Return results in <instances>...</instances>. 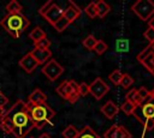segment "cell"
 <instances>
[{
    "label": "cell",
    "instance_id": "9c48e42d",
    "mask_svg": "<svg viewBox=\"0 0 154 138\" xmlns=\"http://www.w3.org/2000/svg\"><path fill=\"white\" fill-rule=\"evenodd\" d=\"M109 91V86L101 79V78H95L91 84H89V94L95 97V100H101L107 92Z\"/></svg>",
    "mask_w": 154,
    "mask_h": 138
},
{
    "label": "cell",
    "instance_id": "d6986e66",
    "mask_svg": "<svg viewBox=\"0 0 154 138\" xmlns=\"http://www.w3.org/2000/svg\"><path fill=\"white\" fill-rule=\"evenodd\" d=\"M29 37H30V38L34 41V43H35V42H37V41H40V40H42V38H46V32L43 31V29H42L41 26H35V28L30 31Z\"/></svg>",
    "mask_w": 154,
    "mask_h": 138
},
{
    "label": "cell",
    "instance_id": "4316f807",
    "mask_svg": "<svg viewBox=\"0 0 154 138\" xmlns=\"http://www.w3.org/2000/svg\"><path fill=\"white\" fill-rule=\"evenodd\" d=\"M84 11H85V13H87V16L89 17V18H95V17H97V10H96V4L95 2H90L85 8H84Z\"/></svg>",
    "mask_w": 154,
    "mask_h": 138
},
{
    "label": "cell",
    "instance_id": "2e32d148",
    "mask_svg": "<svg viewBox=\"0 0 154 138\" xmlns=\"http://www.w3.org/2000/svg\"><path fill=\"white\" fill-rule=\"evenodd\" d=\"M95 4H96V10H97V17L103 18V17H106V16L109 13L111 6H109L107 2H105L103 0H99V1L95 2Z\"/></svg>",
    "mask_w": 154,
    "mask_h": 138
},
{
    "label": "cell",
    "instance_id": "3957f363",
    "mask_svg": "<svg viewBox=\"0 0 154 138\" xmlns=\"http://www.w3.org/2000/svg\"><path fill=\"white\" fill-rule=\"evenodd\" d=\"M28 108H29L30 120H31L34 127H36L38 130L42 128L46 124L51 122V120L55 115V112L47 103H42V104H37V106L28 104Z\"/></svg>",
    "mask_w": 154,
    "mask_h": 138
},
{
    "label": "cell",
    "instance_id": "e0dca14e",
    "mask_svg": "<svg viewBox=\"0 0 154 138\" xmlns=\"http://www.w3.org/2000/svg\"><path fill=\"white\" fill-rule=\"evenodd\" d=\"M76 138H101V137L90 126H85L81 131H78V134Z\"/></svg>",
    "mask_w": 154,
    "mask_h": 138
},
{
    "label": "cell",
    "instance_id": "8992f818",
    "mask_svg": "<svg viewBox=\"0 0 154 138\" xmlns=\"http://www.w3.org/2000/svg\"><path fill=\"white\" fill-rule=\"evenodd\" d=\"M38 13L52 25H54L60 18H63L64 16V10L61 7H59L57 4H54L53 1H47L40 10Z\"/></svg>",
    "mask_w": 154,
    "mask_h": 138
},
{
    "label": "cell",
    "instance_id": "5bb4252c",
    "mask_svg": "<svg viewBox=\"0 0 154 138\" xmlns=\"http://www.w3.org/2000/svg\"><path fill=\"white\" fill-rule=\"evenodd\" d=\"M30 53L34 56V59L37 61L38 65H43L45 62L51 60V56H52V52L49 49H36V48H34V50H31Z\"/></svg>",
    "mask_w": 154,
    "mask_h": 138
},
{
    "label": "cell",
    "instance_id": "ac0fdd59",
    "mask_svg": "<svg viewBox=\"0 0 154 138\" xmlns=\"http://www.w3.org/2000/svg\"><path fill=\"white\" fill-rule=\"evenodd\" d=\"M125 98H126V101H129V102L134 103V104H135V106H137V107H140V106L143 103V102L141 101V98H140L138 94H137V89H130V91H128V92H126Z\"/></svg>",
    "mask_w": 154,
    "mask_h": 138
},
{
    "label": "cell",
    "instance_id": "60d3db41",
    "mask_svg": "<svg viewBox=\"0 0 154 138\" xmlns=\"http://www.w3.org/2000/svg\"><path fill=\"white\" fill-rule=\"evenodd\" d=\"M30 138H34V137H30Z\"/></svg>",
    "mask_w": 154,
    "mask_h": 138
},
{
    "label": "cell",
    "instance_id": "f35d334b",
    "mask_svg": "<svg viewBox=\"0 0 154 138\" xmlns=\"http://www.w3.org/2000/svg\"><path fill=\"white\" fill-rule=\"evenodd\" d=\"M38 138H52V137H51L48 133H43V134H41Z\"/></svg>",
    "mask_w": 154,
    "mask_h": 138
},
{
    "label": "cell",
    "instance_id": "8fae6325",
    "mask_svg": "<svg viewBox=\"0 0 154 138\" xmlns=\"http://www.w3.org/2000/svg\"><path fill=\"white\" fill-rule=\"evenodd\" d=\"M19 66L26 72V73H31V72H34L35 70H36V67L38 66V64H37V61L34 59V56L31 55V53L29 52V53H26L20 60H19Z\"/></svg>",
    "mask_w": 154,
    "mask_h": 138
},
{
    "label": "cell",
    "instance_id": "5b68a950",
    "mask_svg": "<svg viewBox=\"0 0 154 138\" xmlns=\"http://www.w3.org/2000/svg\"><path fill=\"white\" fill-rule=\"evenodd\" d=\"M78 83L76 80H64L63 83H60V85L57 88V94L64 98L67 100L70 103H75L78 98Z\"/></svg>",
    "mask_w": 154,
    "mask_h": 138
},
{
    "label": "cell",
    "instance_id": "9a60e30c",
    "mask_svg": "<svg viewBox=\"0 0 154 138\" xmlns=\"http://www.w3.org/2000/svg\"><path fill=\"white\" fill-rule=\"evenodd\" d=\"M100 110H101V113H102L107 119H113V118L118 114V112H119V107H118L114 102H112V101H107V102L100 108Z\"/></svg>",
    "mask_w": 154,
    "mask_h": 138
},
{
    "label": "cell",
    "instance_id": "d6a6232c",
    "mask_svg": "<svg viewBox=\"0 0 154 138\" xmlns=\"http://www.w3.org/2000/svg\"><path fill=\"white\" fill-rule=\"evenodd\" d=\"M129 48V41L128 40H119L117 42V50L118 52H126Z\"/></svg>",
    "mask_w": 154,
    "mask_h": 138
},
{
    "label": "cell",
    "instance_id": "836d02e7",
    "mask_svg": "<svg viewBox=\"0 0 154 138\" xmlns=\"http://www.w3.org/2000/svg\"><path fill=\"white\" fill-rule=\"evenodd\" d=\"M143 36H144V38L149 42V44H152V43H154V29H150V28H148L144 32H143Z\"/></svg>",
    "mask_w": 154,
    "mask_h": 138
},
{
    "label": "cell",
    "instance_id": "f1b7e54d",
    "mask_svg": "<svg viewBox=\"0 0 154 138\" xmlns=\"http://www.w3.org/2000/svg\"><path fill=\"white\" fill-rule=\"evenodd\" d=\"M107 44H106V42L105 41H102V40H97V42H96V44H95V47H94V49L93 50H95L99 55H101V54H103L106 50H107Z\"/></svg>",
    "mask_w": 154,
    "mask_h": 138
},
{
    "label": "cell",
    "instance_id": "52a82bcc",
    "mask_svg": "<svg viewBox=\"0 0 154 138\" xmlns=\"http://www.w3.org/2000/svg\"><path fill=\"white\" fill-rule=\"evenodd\" d=\"M131 10L141 20L146 22L154 14V1L138 0L131 6Z\"/></svg>",
    "mask_w": 154,
    "mask_h": 138
},
{
    "label": "cell",
    "instance_id": "83f0119b",
    "mask_svg": "<svg viewBox=\"0 0 154 138\" xmlns=\"http://www.w3.org/2000/svg\"><path fill=\"white\" fill-rule=\"evenodd\" d=\"M69 25H70V23H69V22L63 17V18H60V19H59V20H58L53 26H54V29H55L58 32H63V31H64Z\"/></svg>",
    "mask_w": 154,
    "mask_h": 138
},
{
    "label": "cell",
    "instance_id": "f546056e",
    "mask_svg": "<svg viewBox=\"0 0 154 138\" xmlns=\"http://www.w3.org/2000/svg\"><path fill=\"white\" fill-rule=\"evenodd\" d=\"M137 94H138V96H140V98H141L142 102L147 101L150 97V91L146 86H141L140 89H137Z\"/></svg>",
    "mask_w": 154,
    "mask_h": 138
},
{
    "label": "cell",
    "instance_id": "cb8c5ba5",
    "mask_svg": "<svg viewBox=\"0 0 154 138\" xmlns=\"http://www.w3.org/2000/svg\"><path fill=\"white\" fill-rule=\"evenodd\" d=\"M96 42H97V40L93 36V35H89V36H87L84 40H83V46L87 48V49H89V50H93L94 49V47H95V44H96Z\"/></svg>",
    "mask_w": 154,
    "mask_h": 138
},
{
    "label": "cell",
    "instance_id": "44dd1931",
    "mask_svg": "<svg viewBox=\"0 0 154 138\" xmlns=\"http://www.w3.org/2000/svg\"><path fill=\"white\" fill-rule=\"evenodd\" d=\"M136 108H137V106H135L134 103H131V102H129V101H126V100H125V102L120 106V109H122L126 115H134Z\"/></svg>",
    "mask_w": 154,
    "mask_h": 138
},
{
    "label": "cell",
    "instance_id": "d590c367",
    "mask_svg": "<svg viewBox=\"0 0 154 138\" xmlns=\"http://www.w3.org/2000/svg\"><path fill=\"white\" fill-rule=\"evenodd\" d=\"M8 103V98L7 96H5L1 91H0V107H5Z\"/></svg>",
    "mask_w": 154,
    "mask_h": 138
},
{
    "label": "cell",
    "instance_id": "8d00e7d4",
    "mask_svg": "<svg viewBox=\"0 0 154 138\" xmlns=\"http://www.w3.org/2000/svg\"><path fill=\"white\" fill-rule=\"evenodd\" d=\"M148 28L154 29V16H153V17H150V18L148 19Z\"/></svg>",
    "mask_w": 154,
    "mask_h": 138
},
{
    "label": "cell",
    "instance_id": "6da1fadb",
    "mask_svg": "<svg viewBox=\"0 0 154 138\" xmlns=\"http://www.w3.org/2000/svg\"><path fill=\"white\" fill-rule=\"evenodd\" d=\"M0 127L4 132L14 136L16 138H24L34 128L30 120L28 104L22 100H18L4 115L0 122Z\"/></svg>",
    "mask_w": 154,
    "mask_h": 138
},
{
    "label": "cell",
    "instance_id": "e575fe53",
    "mask_svg": "<svg viewBox=\"0 0 154 138\" xmlns=\"http://www.w3.org/2000/svg\"><path fill=\"white\" fill-rule=\"evenodd\" d=\"M117 127H118V125H113V126H111V127L103 133V137H105V138H114Z\"/></svg>",
    "mask_w": 154,
    "mask_h": 138
},
{
    "label": "cell",
    "instance_id": "4dcf8cb0",
    "mask_svg": "<svg viewBox=\"0 0 154 138\" xmlns=\"http://www.w3.org/2000/svg\"><path fill=\"white\" fill-rule=\"evenodd\" d=\"M35 44V48L36 49H49V46H51V41L46 37V38H42L37 42L34 43Z\"/></svg>",
    "mask_w": 154,
    "mask_h": 138
},
{
    "label": "cell",
    "instance_id": "484cf974",
    "mask_svg": "<svg viewBox=\"0 0 154 138\" xmlns=\"http://www.w3.org/2000/svg\"><path fill=\"white\" fill-rule=\"evenodd\" d=\"M114 138H131V133L124 126H118L116 130Z\"/></svg>",
    "mask_w": 154,
    "mask_h": 138
},
{
    "label": "cell",
    "instance_id": "7402d4cb",
    "mask_svg": "<svg viewBox=\"0 0 154 138\" xmlns=\"http://www.w3.org/2000/svg\"><path fill=\"white\" fill-rule=\"evenodd\" d=\"M61 134H63L64 138H76L77 134H78V130H77L75 126L69 125V126L61 132Z\"/></svg>",
    "mask_w": 154,
    "mask_h": 138
},
{
    "label": "cell",
    "instance_id": "74e56055",
    "mask_svg": "<svg viewBox=\"0 0 154 138\" xmlns=\"http://www.w3.org/2000/svg\"><path fill=\"white\" fill-rule=\"evenodd\" d=\"M5 107H0V120L4 118V115H5Z\"/></svg>",
    "mask_w": 154,
    "mask_h": 138
},
{
    "label": "cell",
    "instance_id": "d4e9b609",
    "mask_svg": "<svg viewBox=\"0 0 154 138\" xmlns=\"http://www.w3.org/2000/svg\"><path fill=\"white\" fill-rule=\"evenodd\" d=\"M122 77H123V73H122L119 70H114L113 72H111V73H109L108 79H109L114 85H119Z\"/></svg>",
    "mask_w": 154,
    "mask_h": 138
},
{
    "label": "cell",
    "instance_id": "603a6c76",
    "mask_svg": "<svg viewBox=\"0 0 154 138\" xmlns=\"http://www.w3.org/2000/svg\"><path fill=\"white\" fill-rule=\"evenodd\" d=\"M119 84H120L122 88H124V89H129V88L134 84V78H132L130 74H128V73H123V77H122Z\"/></svg>",
    "mask_w": 154,
    "mask_h": 138
},
{
    "label": "cell",
    "instance_id": "30bf717a",
    "mask_svg": "<svg viewBox=\"0 0 154 138\" xmlns=\"http://www.w3.org/2000/svg\"><path fill=\"white\" fill-rule=\"evenodd\" d=\"M137 60L154 76V52L149 47V44L137 55Z\"/></svg>",
    "mask_w": 154,
    "mask_h": 138
},
{
    "label": "cell",
    "instance_id": "277c9868",
    "mask_svg": "<svg viewBox=\"0 0 154 138\" xmlns=\"http://www.w3.org/2000/svg\"><path fill=\"white\" fill-rule=\"evenodd\" d=\"M134 115L144 126L147 131L154 128V100L149 97L140 107L136 108Z\"/></svg>",
    "mask_w": 154,
    "mask_h": 138
},
{
    "label": "cell",
    "instance_id": "ba28073f",
    "mask_svg": "<svg viewBox=\"0 0 154 138\" xmlns=\"http://www.w3.org/2000/svg\"><path fill=\"white\" fill-rule=\"evenodd\" d=\"M41 72L45 77H47L48 80L54 82L64 73V67L57 60L51 59L43 65V67L41 68Z\"/></svg>",
    "mask_w": 154,
    "mask_h": 138
},
{
    "label": "cell",
    "instance_id": "ab89813d",
    "mask_svg": "<svg viewBox=\"0 0 154 138\" xmlns=\"http://www.w3.org/2000/svg\"><path fill=\"white\" fill-rule=\"evenodd\" d=\"M150 97H152V98L154 100V89H153V90L150 91Z\"/></svg>",
    "mask_w": 154,
    "mask_h": 138
},
{
    "label": "cell",
    "instance_id": "1f68e13d",
    "mask_svg": "<svg viewBox=\"0 0 154 138\" xmlns=\"http://www.w3.org/2000/svg\"><path fill=\"white\" fill-rule=\"evenodd\" d=\"M88 94H89V85H88L87 83L82 82V83L78 85V95H79V97H81V96L84 97V96H87Z\"/></svg>",
    "mask_w": 154,
    "mask_h": 138
},
{
    "label": "cell",
    "instance_id": "4fadbf2b",
    "mask_svg": "<svg viewBox=\"0 0 154 138\" xmlns=\"http://www.w3.org/2000/svg\"><path fill=\"white\" fill-rule=\"evenodd\" d=\"M42 103H47V96L40 89H35L29 95L28 104H30V106H37V104H42Z\"/></svg>",
    "mask_w": 154,
    "mask_h": 138
},
{
    "label": "cell",
    "instance_id": "7a4b0ae2",
    "mask_svg": "<svg viewBox=\"0 0 154 138\" xmlns=\"http://www.w3.org/2000/svg\"><path fill=\"white\" fill-rule=\"evenodd\" d=\"M0 25L12 37L18 38L30 25V22L23 13H8L1 19Z\"/></svg>",
    "mask_w": 154,
    "mask_h": 138
},
{
    "label": "cell",
    "instance_id": "b9f144b4",
    "mask_svg": "<svg viewBox=\"0 0 154 138\" xmlns=\"http://www.w3.org/2000/svg\"><path fill=\"white\" fill-rule=\"evenodd\" d=\"M149 47H150V46H149ZM152 50H153V49H152ZM153 52H154V50H153Z\"/></svg>",
    "mask_w": 154,
    "mask_h": 138
},
{
    "label": "cell",
    "instance_id": "7c38bea8",
    "mask_svg": "<svg viewBox=\"0 0 154 138\" xmlns=\"http://www.w3.org/2000/svg\"><path fill=\"white\" fill-rule=\"evenodd\" d=\"M79 14H81L79 7H77V5H76L75 2L70 1V2H69V7H67L66 10H64V16H63V17L71 24L72 22H75V20L79 17Z\"/></svg>",
    "mask_w": 154,
    "mask_h": 138
},
{
    "label": "cell",
    "instance_id": "ffe728a7",
    "mask_svg": "<svg viewBox=\"0 0 154 138\" xmlns=\"http://www.w3.org/2000/svg\"><path fill=\"white\" fill-rule=\"evenodd\" d=\"M6 10L8 13H22V5L18 1L12 0L6 5Z\"/></svg>",
    "mask_w": 154,
    "mask_h": 138
}]
</instances>
